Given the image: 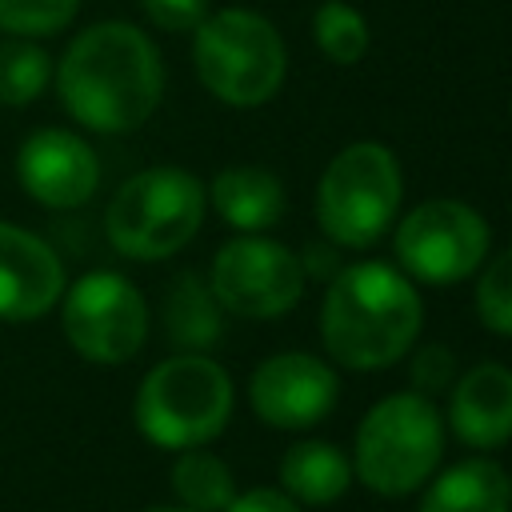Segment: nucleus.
I'll list each match as a JSON object with an SVG mask.
<instances>
[{"label":"nucleus","mask_w":512,"mask_h":512,"mask_svg":"<svg viewBox=\"0 0 512 512\" xmlns=\"http://www.w3.org/2000/svg\"><path fill=\"white\" fill-rule=\"evenodd\" d=\"M80 0H0V32L8 36H52L72 24Z\"/></svg>","instance_id":"obj_22"},{"label":"nucleus","mask_w":512,"mask_h":512,"mask_svg":"<svg viewBox=\"0 0 512 512\" xmlns=\"http://www.w3.org/2000/svg\"><path fill=\"white\" fill-rule=\"evenodd\" d=\"M352 484V460L328 440H296L280 456V492L296 504H336Z\"/></svg>","instance_id":"obj_17"},{"label":"nucleus","mask_w":512,"mask_h":512,"mask_svg":"<svg viewBox=\"0 0 512 512\" xmlns=\"http://www.w3.org/2000/svg\"><path fill=\"white\" fill-rule=\"evenodd\" d=\"M192 64L216 100L232 108H256L280 92L288 52L268 16L252 8H220L200 20Z\"/></svg>","instance_id":"obj_5"},{"label":"nucleus","mask_w":512,"mask_h":512,"mask_svg":"<svg viewBox=\"0 0 512 512\" xmlns=\"http://www.w3.org/2000/svg\"><path fill=\"white\" fill-rule=\"evenodd\" d=\"M444 456V416L432 396L420 392H392L376 400L352 448V468L360 484L376 496L400 500L412 496Z\"/></svg>","instance_id":"obj_4"},{"label":"nucleus","mask_w":512,"mask_h":512,"mask_svg":"<svg viewBox=\"0 0 512 512\" xmlns=\"http://www.w3.org/2000/svg\"><path fill=\"white\" fill-rule=\"evenodd\" d=\"M140 8L164 32H196L208 16V0H140Z\"/></svg>","instance_id":"obj_25"},{"label":"nucleus","mask_w":512,"mask_h":512,"mask_svg":"<svg viewBox=\"0 0 512 512\" xmlns=\"http://www.w3.org/2000/svg\"><path fill=\"white\" fill-rule=\"evenodd\" d=\"M452 432L472 448H500L512 440V368L484 360L452 384Z\"/></svg>","instance_id":"obj_14"},{"label":"nucleus","mask_w":512,"mask_h":512,"mask_svg":"<svg viewBox=\"0 0 512 512\" xmlns=\"http://www.w3.org/2000/svg\"><path fill=\"white\" fill-rule=\"evenodd\" d=\"M60 296L64 264L56 248L36 232L0 220V320H40L60 304Z\"/></svg>","instance_id":"obj_13"},{"label":"nucleus","mask_w":512,"mask_h":512,"mask_svg":"<svg viewBox=\"0 0 512 512\" xmlns=\"http://www.w3.org/2000/svg\"><path fill=\"white\" fill-rule=\"evenodd\" d=\"M60 328L88 364H124L148 340V304L120 272H88L64 284Z\"/></svg>","instance_id":"obj_8"},{"label":"nucleus","mask_w":512,"mask_h":512,"mask_svg":"<svg viewBox=\"0 0 512 512\" xmlns=\"http://www.w3.org/2000/svg\"><path fill=\"white\" fill-rule=\"evenodd\" d=\"M208 200L224 224L236 232H264L284 216V188L268 168L256 164H236L216 172Z\"/></svg>","instance_id":"obj_15"},{"label":"nucleus","mask_w":512,"mask_h":512,"mask_svg":"<svg viewBox=\"0 0 512 512\" xmlns=\"http://www.w3.org/2000/svg\"><path fill=\"white\" fill-rule=\"evenodd\" d=\"M340 400L336 372L312 352H276L248 380L252 412L284 432H304L320 424Z\"/></svg>","instance_id":"obj_11"},{"label":"nucleus","mask_w":512,"mask_h":512,"mask_svg":"<svg viewBox=\"0 0 512 512\" xmlns=\"http://www.w3.org/2000/svg\"><path fill=\"white\" fill-rule=\"evenodd\" d=\"M424 304L416 284L384 264H340L328 276V292L320 304V336L328 356L352 372H376L396 364L420 336Z\"/></svg>","instance_id":"obj_2"},{"label":"nucleus","mask_w":512,"mask_h":512,"mask_svg":"<svg viewBox=\"0 0 512 512\" xmlns=\"http://www.w3.org/2000/svg\"><path fill=\"white\" fill-rule=\"evenodd\" d=\"M304 284L308 276L300 268V256L260 232H240L224 240L208 272L216 304L248 320H272L292 312L304 296Z\"/></svg>","instance_id":"obj_9"},{"label":"nucleus","mask_w":512,"mask_h":512,"mask_svg":"<svg viewBox=\"0 0 512 512\" xmlns=\"http://www.w3.org/2000/svg\"><path fill=\"white\" fill-rule=\"evenodd\" d=\"M512 480L496 460H460L420 496V512H508Z\"/></svg>","instance_id":"obj_16"},{"label":"nucleus","mask_w":512,"mask_h":512,"mask_svg":"<svg viewBox=\"0 0 512 512\" xmlns=\"http://www.w3.org/2000/svg\"><path fill=\"white\" fill-rule=\"evenodd\" d=\"M164 328H168L172 344H180L184 352H200V348L216 344V336H220V304H216L212 288L200 276L180 272L168 284Z\"/></svg>","instance_id":"obj_18"},{"label":"nucleus","mask_w":512,"mask_h":512,"mask_svg":"<svg viewBox=\"0 0 512 512\" xmlns=\"http://www.w3.org/2000/svg\"><path fill=\"white\" fill-rule=\"evenodd\" d=\"M404 176L376 140L340 148L316 184V220L336 248H372L396 220Z\"/></svg>","instance_id":"obj_7"},{"label":"nucleus","mask_w":512,"mask_h":512,"mask_svg":"<svg viewBox=\"0 0 512 512\" xmlns=\"http://www.w3.org/2000/svg\"><path fill=\"white\" fill-rule=\"evenodd\" d=\"M396 260L408 280L460 284L488 256V224L464 200H424L396 224Z\"/></svg>","instance_id":"obj_10"},{"label":"nucleus","mask_w":512,"mask_h":512,"mask_svg":"<svg viewBox=\"0 0 512 512\" xmlns=\"http://www.w3.org/2000/svg\"><path fill=\"white\" fill-rule=\"evenodd\" d=\"M204 208L208 192L188 168L156 164L116 188L104 212V232L128 260H164L200 232Z\"/></svg>","instance_id":"obj_6"},{"label":"nucleus","mask_w":512,"mask_h":512,"mask_svg":"<svg viewBox=\"0 0 512 512\" xmlns=\"http://www.w3.org/2000/svg\"><path fill=\"white\" fill-rule=\"evenodd\" d=\"M312 40L332 64H356L364 60L372 32L360 8H352L348 0H324L312 12Z\"/></svg>","instance_id":"obj_21"},{"label":"nucleus","mask_w":512,"mask_h":512,"mask_svg":"<svg viewBox=\"0 0 512 512\" xmlns=\"http://www.w3.org/2000/svg\"><path fill=\"white\" fill-rule=\"evenodd\" d=\"M52 80L68 116L104 136L140 128L164 96V64L156 44L124 20L84 28L64 48Z\"/></svg>","instance_id":"obj_1"},{"label":"nucleus","mask_w":512,"mask_h":512,"mask_svg":"<svg viewBox=\"0 0 512 512\" xmlns=\"http://www.w3.org/2000/svg\"><path fill=\"white\" fill-rule=\"evenodd\" d=\"M408 372H412V392H420V396H436V392H444V388L456 380V360H452L448 348L428 344V348H416Z\"/></svg>","instance_id":"obj_24"},{"label":"nucleus","mask_w":512,"mask_h":512,"mask_svg":"<svg viewBox=\"0 0 512 512\" xmlns=\"http://www.w3.org/2000/svg\"><path fill=\"white\" fill-rule=\"evenodd\" d=\"M52 56L28 40V36H8L0 40V104L4 108H20L32 104L48 80H52Z\"/></svg>","instance_id":"obj_20"},{"label":"nucleus","mask_w":512,"mask_h":512,"mask_svg":"<svg viewBox=\"0 0 512 512\" xmlns=\"http://www.w3.org/2000/svg\"><path fill=\"white\" fill-rule=\"evenodd\" d=\"M224 512H304V508L280 488H252V492H236Z\"/></svg>","instance_id":"obj_26"},{"label":"nucleus","mask_w":512,"mask_h":512,"mask_svg":"<svg viewBox=\"0 0 512 512\" xmlns=\"http://www.w3.org/2000/svg\"><path fill=\"white\" fill-rule=\"evenodd\" d=\"M20 188L44 208H80L100 184V160L68 128H36L16 152Z\"/></svg>","instance_id":"obj_12"},{"label":"nucleus","mask_w":512,"mask_h":512,"mask_svg":"<svg viewBox=\"0 0 512 512\" xmlns=\"http://www.w3.org/2000/svg\"><path fill=\"white\" fill-rule=\"evenodd\" d=\"M232 416V380L204 352L160 360L136 388L132 420L156 448L184 452L216 440Z\"/></svg>","instance_id":"obj_3"},{"label":"nucleus","mask_w":512,"mask_h":512,"mask_svg":"<svg viewBox=\"0 0 512 512\" xmlns=\"http://www.w3.org/2000/svg\"><path fill=\"white\" fill-rule=\"evenodd\" d=\"M144 512H192V508H184V504H156V508H144Z\"/></svg>","instance_id":"obj_27"},{"label":"nucleus","mask_w":512,"mask_h":512,"mask_svg":"<svg viewBox=\"0 0 512 512\" xmlns=\"http://www.w3.org/2000/svg\"><path fill=\"white\" fill-rule=\"evenodd\" d=\"M476 316L488 332L512 336V248H504L476 280Z\"/></svg>","instance_id":"obj_23"},{"label":"nucleus","mask_w":512,"mask_h":512,"mask_svg":"<svg viewBox=\"0 0 512 512\" xmlns=\"http://www.w3.org/2000/svg\"><path fill=\"white\" fill-rule=\"evenodd\" d=\"M172 492L192 512H224L236 496V480L220 456L184 448L180 460L172 464Z\"/></svg>","instance_id":"obj_19"}]
</instances>
